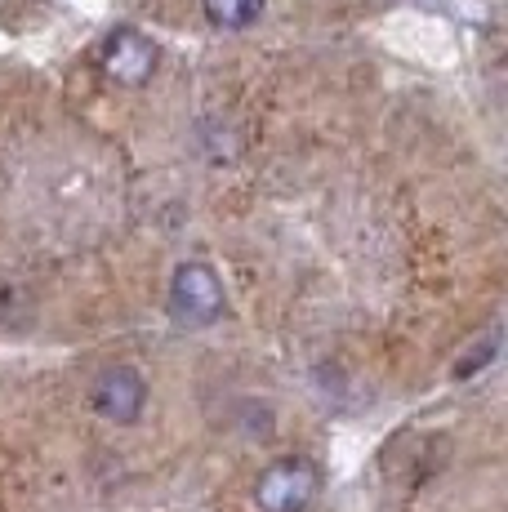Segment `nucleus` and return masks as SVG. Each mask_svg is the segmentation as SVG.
Masks as SVG:
<instances>
[{
	"instance_id": "obj_1",
	"label": "nucleus",
	"mask_w": 508,
	"mask_h": 512,
	"mask_svg": "<svg viewBox=\"0 0 508 512\" xmlns=\"http://www.w3.org/2000/svg\"><path fill=\"white\" fill-rule=\"evenodd\" d=\"M228 308V294H223V281L210 263H179L170 277V317L188 330H205L223 317Z\"/></svg>"
},
{
	"instance_id": "obj_2",
	"label": "nucleus",
	"mask_w": 508,
	"mask_h": 512,
	"mask_svg": "<svg viewBox=\"0 0 508 512\" xmlns=\"http://www.w3.org/2000/svg\"><path fill=\"white\" fill-rule=\"evenodd\" d=\"M321 490V468L312 459H277L254 481V504L259 512H308Z\"/></svg>"
},
{
	"instance_id": "obj_3",
	"label": "nucleus",
	"mask_w": 508,
	"mask_h": 512,
	"mask_svg": "<svg viewBox=\"0 0 508 512\" xmlns=\"http://www.w3.org/2000/svg\"><path fill=\"white\" fill-rule=\"evenodd\" d=\"M90 401L107 423L130 428V423L143 419V406H148V379H143L134 366H107L99 379H94Z\"/></svg>"
},
{
	"instance_id": "obj_4",
	"label": "nucleus",
	"mask_w": 508,
	"mask_h": 512,
	"mask_svg": "<svg viewBox=\"0 0 508 512\" xmlns=\"http://www.w3.org/2000/svg\"><path fill=\"white\" fill-rule=\"evenodd\" d=\"M99 63L116 85L139 90V85H148L152 72H156V45H152V36L139 32V27H116V32L103 41Z\"/></svg>"
},
{
	"instance_id": "obj_5",
	"label": "nucleus",
	"mask_w": 508,
	"mask_h": 512,
	"mask_svg": "<svg viewBox=\"0 0 508 512\" xmlns=\"http://www.w3.org/2000/svg\"><path fill=\"white\" fill-rule=\"evenodd\" d=\"M201 9L219 32H246L263 18L268 0H201Z\"/></svg>"
},
{
	"instance_id": "obj_6",
	"label": "nucleus",
	"mask_w": 508,
	"mask_h": 512,
	"mask_svg": "<svg viewBox=\"0 0 508 512\" xmlns=\"http://www.w3.org/2000/svg\"><path fill=\"white\" fill-rule=\"evenodd\" d=\"M495 348H500V330H491V334H486V343H477V352H468V357L459 361V366H455V379H468V374H477V370L486 366V361L495 357Z\"/></svg>"
}]
</instances>
